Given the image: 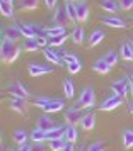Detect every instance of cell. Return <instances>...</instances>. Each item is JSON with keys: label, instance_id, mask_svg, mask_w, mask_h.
Returning a JSON list of instances; mask_svg holds the SVG:
<instances>
[{"label": "cell", "instance_id": "obj_30", "mask_svg": "<svg viewBox=\"0 0 133 151\" xmlns=\"http://www.w3.org/2000/svg\"><path fill=\"white\" fill-rule=\"evenodd\" d=\"M67 37H68L67 32H65V34H60V36H53V37H49V46L58 48V46H62L63 42L67 41Z\"/></svg>", "mask_w": 133, "mask_h": 151}, {"label": "cell", "instance_id": "obj_2", "mask_svg": "<svg viewBox=\"0 0 133 151\" xmlns=\"http://www.w3.org/2000/svg\"><path fill=\"white\" fill-rule=\"evenodd\" d=\"M94 104H96V92H94L92 87H85L80 93L78 105L84 107V109H91V107H94Z\"/></svg>", "mask_w": 133, "mask_h": 151}, {"label": "cell", "instance_id": "obj_45", "mask_svg": "<svg viewBox=\"0 0 133 151\" xmlns=\"http://www.w3.org/2000/svg\"><path fill=\"white\" fill-rule=\"evenodd\" d=\"M128 110H130V114H133V104H130V107H128Z\"/></svg>", "mask_w": 133, "mask_h": 151}, {"label": "cell", "instance_id": "obj_35", "mask_svg": "<svg viewBox=\"0 0 133 151\" xmlns=\"http://www.w3.org/2000/svg\"><path fill=\"white\" fill-rule=\"evenodd\" d=\"M28 132H24V131H15L14 132V141L17 144H24L26 141H28Z\"/></svg>", "mask_w": 133, "mask_h": 151}, {"label": "cell", "instance_id": "obj_39", "mask_svg": "<svg viewBox=\"0 0 133 151\" xmlns=\"http://www.w3.org/2000/svg\"><path fill=\"white\" fill-rule=\"evenodd\" d=\"M118 4L123 10H132L133 9V0H118Z\"/></svg>", "mask_w": 133, "mask_h": 151}, {"label": "cell", "instance_id": "obj_47", "mask_svg": "<svg viewBox=\"0 0 133 151\" xmlns=\"http://www.w3.org/2000/svg\"><path fill=\"white\" fill-rule=\"evenodd\" d=\"M132 80V78H130ZM130 92H132V95H133V82H132V87H130Z\"/></svg>", "mask_w": 133, "mask_h": 151}, {"label": "cell", "instance_id": "obj_40", "mask_svg": "<svg viewBox=\"0 0 133 151\" xmlns=\"http://www.w3.org/2000/svg\"><path fill=\"white\" fill-rule=\"evenodd\" d=\"M31 151H46V148H44L43 143H33L31 144Z\"/></svg>", "mask_w": 133, "mask_h": 151}, {"label": "cell", "instance_id": "obj_21", "mask_svg": "<svg viewBox=\"0 0 133 151\" xmlns=\"http://www.w3.org/2000/svg\"><path fill=\"white\" fill-rule=\"evenodd\" d=\"M84 27H80V26H75L73 27V31H72V41L75 42V44H82V41H84Z\"/></svg>", "mask_w": 133, "mask_h": 151}, {"label": "cell", "instance_id": "obj_37", "mask_svg": "<svg viewBox=\"0 0 133 151\" xmlns=\"http://www.w3.org/2000/svg\"><path fill=\"white\" fill-rule=\"evenodd\" d=\"M51 100L49 97H46V95H43V97H38V99H34L33 100V104H34L36 107H39V109H44L46 105H48V102Z\"/></svg>", "mask_w": 133, "mask_h": 151}, {"label": "cell", "instance_id": "obj_32", "mask_svg": "<svg viewBox=\"0 0 133 151\" xmlns=\"http://www.w3.org/2000/svg\"><path fill=\"white\" fill-rule=\"evenodd\" d=\"M123 144H125L126 150H132L133 148V131L132 129L123 132Z\"/></svg>", "mask_w": 133, "mask_h": 151}, {"label": "cell", "instance_id": "obj_49", "mask_svg": "<svg viewBox=\"0 0 133 151\" xmlns=\"http://www.w3.org/2000/svg\"><path fill=\"white\" fill-rule=\"evenodd\" d=\"M130 42H132V44H133V36H132V39H130Z\"/></svg>", "mask_w": 133, "mask_h": 151}, {"label": "cell", "instance_id": "obj_11", "mask_svg": "<svg viewBox=\"0 0 133 151\" xmlns=\"http://www.w3.org/2000/svg\"><path fill=\"white\" fill-rule=\"evenodd\" d=\"M75 7H77V21L85 22L89 19V7H87V4H85L84 0H77Z\"/></svg>", "mask_w": 133, "mask_h": 151}, {"label": "cell", "instance_id": "obj_44", "mask_svg": "<svg viewBox=\"0 0 133 151\" xmlns=\"http://www.w3.org/2000/svg\"><path fill=\"white\" fill-rule=\"evenodd\" d=\"M62 151H73V143H68V141H67V144L63 146Z\"/></svg>", "mask_w": 133, "mask_h": 151}, {"label": "cell", "instance_id": "obj_16", "mask_svg": "<svg viewBox=\"0 0 133 151\" xmlns=\"http://www.w3.org/2000/svg\"><path fill=\"white\" fill-rule=\"evenodd\" d=\"M38 127L46 132V131H49V129H53V127H55V121H53L48 114H44V116H41L39 119H38Z\"/></svg>", "mask_w": 133, "mask_h": 151}, {"label": "cell", "instance_id": "obj_24", "mask_svg": "<svg viewBox=\"0 0 133 151\" xmlns=\"http://www.w3.org/2000/svg\"><path fill=\"white\" fill-rule=\"evenodd\" d=\"M63 92H65V97H68V99L75 95V85H73L72 80H68V78L63 80Z\"/></svg>", "mask_w": 133, "mask_h": 151}, {"label": "cell", "instance_id": "obj_4", "mask_svg": "<svg viewBox=\"0 0 133 151\" xmlns=\"http://www.w3.org/2000/svg\"><path fill=\"white\" fill-rule=\"evenodd\" d=\"M130 87H132V80L128 82V80H125V78H121V80H116V82H113V83H111L113 92H114L116 95H119V97H126V93H128Z\"/></svg>", "mask_w": 133, "mask_h": 151}, {"label": "cell", "instance_id": "obj_22", "mask_svg": "<svg viewBox=\"0 0 133 151\" xmlns=\"http://www.w3.org/2000/svg\"><path fill=\"white\" fill-rule=\"evenodd\" d=\"M102 39H104V31L97 29V31H94V32L91 34V37H89V46H91V48H94V46H97Z\"/></svg>", "mask_w": 133, "mask_h": 151}, {"label": "cell", "instance_id": "obj_7", "mask_svg": "<svg viewBox=\"0 0 133 151\" xmlns=\"http://www.w3.org/2000/svg\"><path fill=\"white\" fill-rule=\"evenodd\" d=\"M101 22H102L104 26H108V27H114V29H123L126 26L125 21L119 19V17H116V15H102V17H101Z\"/></svg>", "mask_w": 133, "mask_h": 151}, {"label": "cell", "instance_id": "obj_41", "mask_svg": "<svg viewBox=\"0 0 133 151\" xmlns=\"http://www.w3.org/2000/svg\"><path fill=\"white\" fill-rule=\"evenodd\" d=\"M87 151H104V150H102V144L101 143H94L87 148Z\"/></svg>", "mask_w": 133, "mask_h": 151}, {"label": "cell", "instance_id": "obj_31", "mask_svg": "<svg viewBox=\"0 0 133 151\" xmlns=\"http://www.w3.org/2000/svg\"><path fill=\"white\" fill-rule=\"evenodd\" d=\"M39 5V0H21L22 10H36Z\"/></svg>", "mask_w": 133, "mask_h": 151}, {"label": "cell", "instance_id": "obj_8", "mask_svg": "<svg viewBox=\"0 0 133 151\" xmlns=\"http://www.w3.org/2000/svg\"><path fill=\"white\" fill-rule=\"evenodd\" d=\"M21 29L19 26H5L4 29V32H2V37H5V39H10V41L17 42L19 41V37H21Z\"/></svg>", "mask_w": 133, "mask_h": 151}, {"label": "cell", "instance_id": "obj_34", "mask_svg": "<svg viewBox=\"0 0 133 151\" xmlns=\"http://www.w3.org/2000/svg\"><path fill=\"white\" fill-rule=\"evenodd\" d=\"M38 48H39V44L36 42V39H26V41H24V49L29 51V53L38 51Z\"/></svg>", "mask_w": 133, "mask_h": 151}, {"label": "cell", "instance_id": "obj_18", "mask_svg": "<svg viewBox=\"0 0 133 151\" xmlns=\"http://www.w3.org/2000/svg\"><path fill=\"white\" fill-rule=\"evenodd\" d=\"M43 53H44V58H46L48 61L55 63V65H62V63H63V58L58 55L56 51H53L51 48H44V51H43Z\"/></svg>", "mask_w": 133, "mask_h": 151}, {"label": "cell", "instance_id": "obj_3", "mask_svg": "<svg viewBox=\"0 0 133 151\" xmlns=\"http://www.w3.org/2000/svg\"><path fill=\"white\" fill-rule=\"evenodd\" d=\"M82 110L80 107H70V109L65 110V122L68 124V126H77V124L82 122Z\"/></svg>", "mask_w": 133, "mask_h": 151}, {"label": "cell", "instance_id": "obj_19", "mask_svg": "<svg viewBox=\"0 0 133 151\" xmlns=\"http://www.w3.org/2000/svg\"><path fill=\"white\" fill-rule=\"evenodd\" d=\"M119 55L123 60L126 61H133V44L132 42H125V44H121V51H119Z\"/></svg>", "mask_w": 133, "mask_h": 151}, {"label": "cell", "instance_id": "obj_28", "mask_svg": "<svg viewBox=\"0 0 133 151\" xmlns=\"http://www.w3.org/2000/svg\"><path fill=\"white\" fill-rule=\"evenodd\" d=\"M44 31H46V34H48L49 37H53V36L65 34V32H67V26H58V24H56L55 27H48V29H44Z\"/></svg>", "mask_w": 133, "mask_h": 151}, {"label": "cell", "instance_id": "obj_33", "mask_svg": "<svg viewBox=\"0 0 133 151\" xmlns=\"http://www.w3.org/2000/svg\"><path fill=\"white\" fill-rule=\"evenodd\" d=\"M102 58H104L106 61L109 63V65H111V68L118 65V53H114V51H108V53L102 56Z\"/></svg>", "mask_w": 133, "mask_h": 151}, {"label": "cell", "instance_id": "obj_9", "mask_svg": "<svg viewBox=\"0 0 133 151\" xmlns=\"http://www.w3.org/2000/svg\"><path fill=\"white\" fill-rule=\"evenodd\" d=\"M29 75L31 76H41V75H48L53 71V68L49 65H29Z\"/></svg>", "mask_w": 133, "mask_h": 151}, {"label": "cell", "instance_id": "obj_43", "mask_svg": "<svg viewBox=\"0 0 133 151\" xmlns=\"http://www.w3.org/2000/svg\"><path fill=\"white\" fill-rule=\"evenodd\" d=\"M17 151H31V144H19V150Z\"/></svg>", "mask_w": 133, "mask_h": 151}, {"label": "cell", "instance_id": "obj_29", "mask_svg": "<svg viewBox=\"0 0 133 151\" xmlns=\"http://www.w3.org/2000/svg\"><path fill=\"white\" fill-rule=\"evenodd\" d=\"M65 10H67V14H68V19H70V22H75V21H77V7H75V4L67 2Z\"/></svg>", "mask_w": 133, "mask_h": 151}, {"label": "cell", "instance_id": "obj_23", "mask_svg": "<svg viewBox=\"0 0 133 151\" xmlns=\"http://www.w3.org/2000/svg\"><path fill=\"white\" fill-rule=\"evenodd\" d=\"M0 12H2L4 17L12 19V17H14V5L9 4V2H0Z\"/></svg>", "mask_w": 133, "mask_h": 151}, {"label": "cell", "instance_id": "obj_25", "mask_svg": "<svg viewBox=\"0 0 133 151\" xmlns=\"http://www.w3.org/2000/svg\"><path fill=\"white\" fill-rule=\"evenodd\" d=\"M31 139H33V143H43V141H46V132L39 127H36L33 132H31Z\"/></svg>", "mask_w": 133, "mask_h": 151}, {"label": "cell", "instance_id": "obj_48", "mask_svg": "<svg viewBox=\"0 0 133 151\" xmlns=\"http://www.w3.org/2000/svg\"><path fill=\"white\" fill-rule=\"evenodd\" d=\"M130 78H132V82H133V70H132V73H130Z\"/></svg>", "mask_w": 133, "mask_h": 151}, {"label": "cell", "instance_id": "obj_12", "mask_svg": "<svg viewBox=\"0 0 133 151\" xmlns=\"http://www.w3.org/2000/svg\"><path fill=\"white\" fill-rule=\"evenodd\" d=\"M62 109H65V102H63L62 99H51L48 102V105L43 110L46 114H53V112H58V110H62Z\"/></svg>", "mask_w": 133, "mask_h": 151}, {"label": "cell", "instance_id": "obj_17", "mask_svg": "<svg viewBox=\"0 0 133 151\" xmlns=\"http://www.w3.org/2000/svg\"><path fill=\"white\" fill-rule=\"evenodd\" d=\"M65 131H67V127H58V126H55L53 129L46 131V141H53V139H58V137H65Z\"/></svg>", "mask_w": 133, "mask_h": 151}, {"label": "cell", "instance_id": "obj_6", "mask_svg": "<svg viewBox=\"0 0 133 151\" xmlns=\"http://www.w3.org/2000/svg\"><path fill=\"white\" fill-rule=\"evenodd\" d=\"M121 104H123V97L114 93V95L108 97L104 102L101 104V110H114V109H118Z\"/></svg>", "mask_w": 133, "mask_h": 151}, {"label": "cell", "instance_id": "obj_46", "mask_svg": "<svg viewBox=\"0 0 133 151\" xmlns=\"http://www.w3.org/2000/svg\"><path fill=\"white\" fill-rule=\"evenodd\" d=\"M0 2H9V4H14V0H0Z\"/></svg>", "mask_w": 133, "mask_h": 151}, {"label": "cell", "instance_id": "obj_10", "mask_svg": "<svg viewBox=\"0 0 133 151\" xmlns=\"http://www.w3.org/2000/svg\"><path fill=\"white\" fill-rule=\"evenodd\" d=\"M53 21H55L58 26H67V24L70 22V19H68V14H67L65 7H56V9H55Z\"/></svg>", "mask_w": 133, "mask_h": 151}, {"label": "cell", "instance_id": "obj_27", "mask_svg": "<svg viewBox=\"0 0 133 151\" xmlns=\"http://www.w3.org/2000/svg\"><path fill=\"white\" fill-rule=\"evenodd\" d=\"M49 143V150L51 151H62L63 146L67 144V139L65 137H58V139H53V141H48Z\"/></svg>", "mask_w": 133, "mask_h": 151}, {"label": "cell", "instance_id": "obj_13", "mask_svg": "<svg viewBox=\"0 0 133 151\" xmlns=\"http://www.w3.org/2000/svg\"><path fill=\"white\" fill-rule=\"evenodd\" d=\"M92 70L96 71V73H101V75H106V73H109V70H111V65L106 61L104 58H99L94 61L92 65Z\"/></svg>", "mask_w": 133, "mask_h": 151}, {"label": "cell", "instance_id": "obj_15", "mask_svg": "<svg viewBox=\"0 0 133 151\" xmlns=\"http://www.w3.org/2000/svg\"><path fill=\"white\" fill-rule=\"evenodd\" d=\"M80 126H82V129H84V131H92L94 127H96V116H94L92 112H89V114H84Z\"/></svg>", "mask_w": 133, "mask_h": 151}, {"label": "cell", "instance_id": "obj_5", "mask_svg": "<svg viewBox=\"0 0 133 151\" xmlns=\"http://www.w3.org/2000/svg\"><path fill=\"white\" fill-rule=\"evenodd\" d=\"M7 92L10 95L21 97V99H28L29 97V90L19 82H14V83H10V85H7Z\"/></svg>", "mask_w": 133, "mask_h": 151}, {"label": "cell", "instance_id": "obj_38", "mask_svg": "<svg viewBox=\"0 0 133 151\" xmlns=\"http://www.w3.org/2000/svg\"><path fill=\"white\" fill-rule=\"evenodd\" d=\"M67 66H68V71L70 73H78L80 68H82V63L77 60V61H73V63H67Z\"/></svg>", "mask_w": 133, "mask_h": 151}, {"label": "cell", "instance_id": "obj_42", "mask_svg": "<svg viewBox=\"0 0 133 151\" xmlns=\"http://www.w3.org/2000/svg\"><path fill=\"white\" fill-rule=\"evenodd\" d=\"M56 2H58V0H44V5H46V9H55Z\"/></svg>", "mask_w": 133, "mask_h": 151}, {"label": "cell", "instance_id": "obj_36", "mask_svg": "<svg viewBox=\"0 0 133 151\" xmlns=\"http://www.w3.org/2000/svg\"><path fill=\"white\" fill-rule=\"evenodd\" d=\"M58 55L62 56L67 63H73V61H77V60H78L75 53H68V51H58Z\"/></svg>", "mask_w": 133, "mask_h": 151}, {"label": "cell", "instance_id": "obj_50", "mask_svg": "<svg viewBox=\"0 0 133 151\" xmlns=\"http://www.w3.org/2000/svg\"><path fill=\"white\" fill-rule=\"evenodd\" d=\"M67 2H72V0H67Z\"/></svg>", "mask_w": 133, "mask_h": 151}, {"label": "cell", "instance_id": "obj_20", "mask_svg": "<svg viewBox=\"0 0 133 151\" xmlns=\"http://www.w3.org/2000/svg\"><path fill=\"white\" fill-rule=\"evenodd\" d=\"M101 9L108 14H116L118 12V4H116V0H101Z\"/></svg>", "mask_w": 133, "mask_h": 151}, {"label": "cell", "instance_id": "obj_1", "mask_svg": "<svg viewBox=\"0 0 133 151\" xmlns=\"http://www.w3.org/2000/svg\"><path fill=\"white\" fill-rule=\"evenodd\" d=\"M0 55H2V61L4 63H14L19 55H21V48L17 46V42L10 41V39H5L2 37V46H0Z\"/></svg>", "mask_w": 133, "mask_h": 151}, {"label": "cell", "instance_id": "obj_26", "mask_svg": "<svg viewBox=\"0 0 133 151\" xmlns=\"http://www.w3.org/2000/svg\"><path fill=\"white\" fill-rule=\"evenodd\" d=\"M78 137V132L75 129V126H67V131H65V139L68 143H75Z\"/></svg>", "mask_w": 133, "mask_h": 151}, {"label": "cell", "instance_id": "obj_14", "mask_svg": "<svg viewBox=\"0 0 133 151\" xmlns=\"http://www.w3.org/2000/svg\"><path fill=\"white\" fill-rule=\"evenodd\" d=\"M9 105H10V109L15 110V112H26V109H28L26 99H21V97H14V99L9 102Z\"/></svg>", "mask_w": 133, "mask_h": 151}]
</instances>
